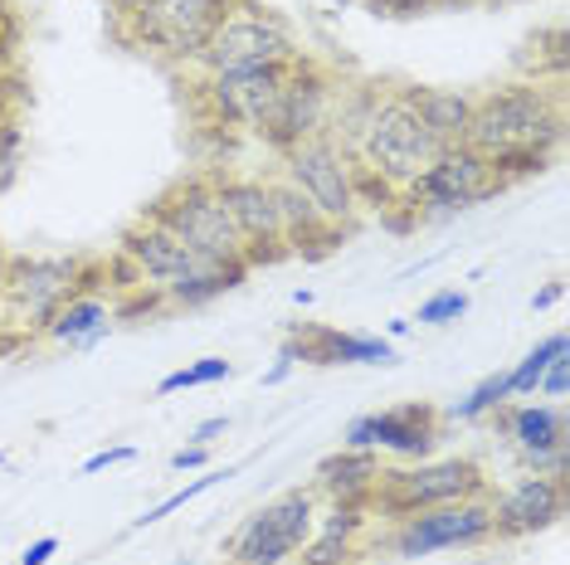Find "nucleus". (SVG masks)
I'll list each match as a JSON object with an SVG mask.
<instances>
[{"label": "nucleus", "mask_w": 570, "mask_h": 565, "mask_svg": "<svg viewBox=\"0 0 570 565\" xmlns=\"http://www.w3.org/2000/svg\"><path fill=\"white\" fill-rule=\"evenodd\" d=\"M566 88L512 79L473 98L463 147H473L512 186H522L531 176L551 171V161L566 147Z\"/></svg>", "instance_id": "f257e3e1"}, {"label": "nucleus", "mask_w": 570, "mask_h": 565, "mask_svg": "<svg viewBox=\"0 0 570 565\" xmlns=\"http://www.w3.org/2000/svg\"><path fill=\"white\" fill-rule=\"evenodd\" d=\"M118 259L132 268V278L141 288L161 293L166 307H205L225 293H235L244 278L254 274L249 264H229V259H210V254L190 249L180 235H171L161 220L141 215L122 229L118 239Z\"/></svg>", "instance_id": "f03ea898"}, {"label": "nucleus", "mask_w": 570, "mask_h": 565, "mask_svg": "<svg viewBox=\"0 0 570 565\" xmlns=\"http://www.w3.org/2000/svg\"><path fill=\"white\" fill-rule=\"evenodd\" d=\"M102 278H108V264L83 259V254H10L0 327H16L20 337H40L63 303L94 293Z\"/></svg>", "instance_id": "7ed1b4c3"}, {"label": "nucleus", "mask_w": 570, "mask_h": 565, "mask_svg": "<svg viewBox=\"0 0 570 565\" xmlns=\"http://www.w3.org/2000/svg\"><path fill=\"white\" fill-rule=\"evenodd\" d=\"M439 141L434 132L420 122V112H414V102L405 88H385L381 83V93H375L371 102V112L361 118V132L352 141V157L361 171H371V176H381L385 186H395V190H405L414 176L424 171L434 157H439Z\"/></svg>", "instance_id": "20e7f679"}, {"label": "nucleus", "mask_w": 570, "mask_h": 565, "mask_svg": "<svg viewBox=\"0 0 570 565\" xmlns=\"http://www.w3.org/2000/svg\"><path fill=\"white\" fill-rule=\"evenodd\" d=\"M112 6H118V34L132 49L161 63L196 69L205 40L229 16L235 0H112Z\"/></svg>", "instance_id": "39448f33"}, {"label": "nucleus", "mask_w": 570, "mask_h": 565, "mask_svg": "<svg viewBox=\"0 0 570 565\" xmlns=\"http://www.w3.org/2000/svg\"><path fill=\"white\" fill-rule=\"evenodd\" d=\"M469 497H492V483L478 458L453 454V458H420L410 468H381V483L371 493V517L405 522L414 512L469 503Z\"/></svg>", "instance_id": "423d86ee"}, {"label": "nucleus", "mask_w": 570, "mask_h": 565, "mask_svg": "<svg viewBox=\"0 0 570 565\" xmlns=\"http://www.w3.org/2000/svg\"><path fill=\"white\" fill-rule=\"evenodd\" d=\"M342 79H336L332 63H322L317 54H297L288 63V79H283V93L268 112V122L258 127V141L268 151H293L297 141H313V137H327L332 127V112L342 102Z\"/></svg>", "instance_id": "0eeeda50"}, {"label": "nucleus", "mask_w": 570, "mask_h": 565, "mask_svg": "<svg viewBox=\"0 0 570 565\" xmlns=\"http://www.w3.org/2000/svg\"><path fill=\"white\" fill-rule=\"evenodd\" d=\"M297 34L288 20L274 16L258 0H235L229 16L215 24V34L205 40L196 69L200 73H235V69H264V63H288L297 59Z\"/></svg>", "instance_id": "6e6552de"}, {"label": "nucleus", "mask_w": 570, "mask_h": 565, "mask_svg": "<svg viewBox=\"0 0 570 565\" xmlns=\"http://www.w3.org/2000/svg\"><path fill=\"white\" fill-rule=\"evenodd\" d=\"M512 190V181L498 171L488 157H478L473 147H444L439 157L424 166L414 181L400 190L414 215H459V210H478L492 205Z\"/></svg>", "instance_id": "1a4fd4ad"}, {"label": "nucleus", "mask_w": 570, "mask_h": 565, "mask_svg": "<svg viewBox=\"0 0 570 565\" xmlns=\"http://www.w3.org/2000/svg\"><path fill=\"white\" fill-rule=\"evenodd\" d=\"M151 220H161L171 235H180L190 249L210 254V259H229V264H244V244L229 225L225 205L215 196V181L210 171H196V176H180L171 190H161L157 200L147 205Z\"/></svg>", "instance_id": "9d476101"}, {"label": "nucleus", "mask_w": 570, "mask_h": 565, "mask_svg": "<svg viewBox=\"0 0 570 565\" xmlns=\"http://www.w3.org/2000/svg\"><path fill=\"white\" fill-rule=\"evenodd\" d=\"M313 526H317V493L313 487H288L274 503L258 507L254 517H244V526L225 546V561L229 565H283L303 551Z\"/></svg>", "instance_id": "9b49d317"}, {"label": "nucleus", "mask_w": 570, "mask_h": 565, "mask_svg": "<svg viewBox=\"0 0 570 565\" xmlns=\"http://www.w3.org/2000/svg\"><path fill=\"white\" fill-rule=\"evenodd\" d=\"M283 181L297 186L307 200L317 205L322 220H332L336 229H352L361 215L356 200V161L336 147L332 137L297 141L293 151H283Z\"/></svg>", "instance_id": "f8f14e48"}, {"label": "nucleus", "mask_w": 570, "mask_h": 565, "mask_svg": "<svg viewBox=\"0 0 570 565\" xmlns=\"http://www.w3.org/2000/svg\"><path fill=\"white\" fill-rule=\"evenodd\" d=\"M215 196L225 205L229 225L244 244V264H283L293 259L288 244H283V225H278V200H274V176H239V171H210Z\"/></svg>", "instance_id": "ddd939ff"}, {"label": "nucleus", "mask_w": 570, "mask_h": 565, "mask_svg": "<svg viewBox=\"0 0 570 565\" xmlns=\"http://www.w3.org/2000/svg\"><path fill=\"white\" fill-rule=\"evenodd\" d=\"M288 63H264V69H235V73H200L196 102L215 118V127H235V132L258 137V127L268 122V112H274V102L283 93Z\"/></svg>", "instance_id": "4468645a"}, {"label": "nucleus", "mask_w": 570, "mask_h": 565, "mask_svg": "<svg viewBox=\"0 0 570 565\" xmlns=\"http://www.w3.org/2000/svg\"><path fill=\"white\" fill-rule=\"evenodd\" d=\"M492 542V497H469V503H449L414 512V517L395 522L391 546L400 561H420L439 556V551H459V546H483Z\"/></svg>", "instance_id": "2eb2a0df"}, {"label": "nucleus", "mask_w": 570, "mask_h": 565, "mask_svg": "<svg viewBox=\"0 0 570 565\" xmlns=\"http://www.w3.org/2000/svg\"><path fill=\"white\" fill-rule=\"evenodd\" d=\"M346 448H371V454H391V458H434L439 444V409L434 405H395V409H375L346 424L342 434Z\"/></svg>", "instance_id": "dca6fc26"}, {"label": "nucleus", "mask_w": 570, "mask_h": 565, "mask_svg": "<svg viewBox=\"0 0 570 565\" xmlns=\"http://www.w3.org/2000/svg\"><path fill=\"white\" fill-rule=\"evenodd\" d=\"M570 512V483L541 478V473H527L512 487H502L492 497V536L502 542H522V536H541L551 532Z\"/></svg>", "instance_id": "f3484780"}, {"label": "nucleus", "mask_w": 570, "mask_h": 565, "mask_svg": "<svg viewBox=\"0 0 570 565\" xmlns=\"http://www.w3.org/2000/svg\"><path fill=\"white\" fill-rule=\"evenodd\" d=\"M297 366H395V346L385 337L366 331H342V327H297L293 337Z\"/></svg>", "instance_id": "a211bd4d"}, {"label": "nucleus", "mask_w": 570, "mask_h": 565, "mask_svg": "<svg viewBox=\"0 0 570 565\" xmlns=\"http://www.w3.org/2000/svg\"><path fill=\"white\" fill-rule=\"evenodd\" d=\"M381 454H371V448H336L327 454L322 464L313 468V493L317 503H346V507H371V493L375 483H381Z\"/></svg>", "instance_id": "6ab92c4d"}, {"label": "nucleus", "mask_w": 570, "mask_h": 565, "mask_svg": "<svg viewBox=\"0 0 570 565\" xmlns=\"http://www.w3.org/2000/svg\"><path fill=\"white\" fill-rule=\"evenodd\" d=\"M274 200H278V225H283V244H288V254H303V259H327L336 244H342L346 229H336L332 220H322L317 205L307 200L297 186L283 181V176H274Z\"/></svg>", "instance_id": "aec40b11"}, {"label": "nucleus", "mask_w": 570, "mask_h": 565, "mask_svg": "<svg viewBox=\"0 0 570 565\" xmlns=\"http://www.w3.org/2000/svg\"><path fill=\"white\" fill-rule=\"evenodd\" d=\"M502 424V434L512 439L517 458H537V454H551V448L570 444V415L566 405H551V400H537V405H502L498 415H492Z\"/></svg>", "instance_id": "412c9836"}, {"label": "nucleus", "mask_w": 570, "mask_h": 565, "mask_svg": "<svg viewBox=\"0 0 570 565\" xmlns=\"http://www.w3.org/2000/svg\"><path fill=\"white\" fill-rule=\"evenodd\" d=\"M371 526V507H346V503H327V512H317L313 536L297 551V565H352L356 561V542Z\"/></svg>", "instance_id": "4be33fe9"}, {"label": "nucleus", "mask_w": 570, "mask_h": 565, "mask_svg": "<svg viewBox=\"0 0 570 565\" xmlns=\"http://www.w3.org/2000/svg\"><path fill=\"white\" fill-rule=\"evenodd\" d=\"M405 93L439 147H459L473 118V93H463V88H434V83H405Z\"/></svg>", "instance_id": "5701e85b"}, {"label": "nucleus", "mask_w": 570, "mask_h": 565, "mask_svg": "<svg viewBox=\"0 0 570 565\" xmlns=\"http://www.w3.org/2000/svg\"><path fill=\"white\" fill-rule=\"evenodd\" d=\"M108 327H112V303L102 298V288H94V293H79V298L63 303L59 313L45 323L40 337L59 341V346H79V351H83V346H94V341L108 337Z\"/></svg>", "instance_id": "b1692460"}, {"label": "nucleus", "mask_w": 570, "mask_h": 565, "mask_svg": "<svg viewBox=\"0 0 570 565\" xmlns=\"http://www.w3.org/2000/svg\"><path fill=\"white\" fill-rule=\"evenodd\" d=\"M517 69H522L527 83L566 88V73H570V34H566V24H541L537 34H527L522 54H517Z\"/></svg>", "instance_id": "393cba45"}, {"label": "nucleus", "mask_w": 570, "mask_h": 565, "mask_svg": "<svg viewBox=\"0 0 570 565\" xmlns=\"http://www.w3.org/2000/svg\"><path fill=\"white\" fill-rule=\"evenodd\" d=\"M556 356H566V331H551V337H541L531 351L508 370V390H512V400H531L537 395V380H541V370H547Z\"/></svg>", "instance_id": "a878e982"}, {"label": "nucleus", "mask_w": 570, "mask_h": 565, "mask_svg": "<svg viewBox=\"0 0 570 565\" xmlns=\"http://www.w3.org/2000/svg\"><path fill=\"white\" fill-rule=\"evenodd\" d=\"M508 400H512V390H508V370H498V376H483V380H478L473 390L449 409V419H463V424L488 419V415H498V409L508 405Z\"/></svg>", "instance_id": "bb28decb"}, {"label": "nucleus", "mask_w": 570, "mask_h": 565, "mask_svg": "<svg viewBox=\"0 0 570 565\" xmlns=\"http://www.w3.org/2000/svg\"><path fill=\"white\" fill-rule=\"evenodd\" d=\"M229 376H235V366H229L225 356H200V361H190V366L171 370V376H161L157 395L166 400V395H180V390H200V385H219V380H229Z\"/></svg>", "instance_id": "cd10ccee"}, {"label": "nucleus", "mask_w": 570, "mask_h": 565, "mask_svg": "<svg viewBox=\"0 0 570 565\" xmlns=\"http://www.w3.org/2000/svg\"><path fill=\"white\" fill-rule=\"evenodd\" d=\"M235 473H239V468H210V473H205V478H196V483H186V487H180V493H171V497H166V503H157V507H147V512H141V517H132V526H127V532H147V526H157V522H166V517H171V512H180V507H186V503H196V497H200V493H210V487H215V483L235 478Z\"/></svg>", "instance_id": "c85d7f7f"}, {"label": "nucleus", "mask_w": 570, "mask_h": 565, "mask_svg": "<svg viewBox=\"0 0 570 565\" xmlns=\"http://www.w3.org/2000/svg\"><path fill=\"white\" fill-rule=\"evenodd\" d=\"M463 313H469V293H459V288H439L434 298H424V303H420V313H414L410 323H420V327H453Z\"/></svg>", "instance_id": "c756f323"}, {"label": "nucleus", "mask_w": 570, "mask_h": 565, "mask_svg": "<svg viewBox=\"0 0 570 565\" xmlns=\"http://www.w3.org/2000/svg\"><path fill=\"white\" fill-rule=\"evenodd\" d=\"M20 161H24V132L16 118H0V190L20 176Z\"/></svg>", "instance_id": "7c9ffc66"}, {"label": "nucleus", "mask_w": 570, "mask_h": 565, "mask_svg": "<svg viewBox=\"0 0 570 565\" xmlns=\"http://www.w3.org/2000/svg\"><path fill=\"white\" fill-rule=\"evenodd\" d=\"M566 380H570V361L566 356H556V361L541 370V380H537V400H566Z\"/></svg>", "instance_id": "2f4dec72"}, {"label": "nucleus", "mask_w": 570, "mask_h": 565, "mask_svg": "<svg viewBox=\"0 0 570 565\" xmlns=\"http://www.w3.org/2000/svg\"><path fill=\"white\" fill-rule=\"evenodd\" d=\"M20 49V10L16 0H0V63Z\"/></svg>", "instance_id": "473e14b6"}, {"label": "nucleus", "mask_w": 570, "mask_h": 565, "mask_svg": "<svg viewBox=\"0 0 570 565\" xmlns=\"http://www.w3.org/2000/svg\"><path fill=\"white\" fill-rule=\"evenodd\" d=\"M137 458V448L132 444H118V448H102V454H94L83 464V478H94V473H102V468H112V464H132Z\"/></svg>", "instance_id": "72a5a7b5"}, {"label": "nucleus", "mask_w": 570, "mask_h": 565, "mask_svg": "<svg viewBox=\"0 0 570 565\" xmlns=\"http://www.w3.org/2000/svg\"><path fill=\"white\" fill-rule=\"evenodd\" d=\"M293 366H297V356H293V346H288V341H283V346H278V361H274V366H268V370H264V376H258V385H264V390H274V385H283V380H288V376H293Z\"/></svg>", "instance_id": "f704fd0d"}, {"label": "nucleus", "mask_w": 570, "mask_h": 565, "mask_svg": "<svg viewBox=\"0 0 570 565\" xmlns=\"http://www.w3.org/2000/svg\"><path fill=\"white\" fill-rule=\"evenodd\" d=\"M375 16H424L434 10V0H366Z\"/></svg>", "instance_id": "c9c22d12"}, {"label": "nucleus", "mask_w": 570, "mask_h": 565, "mask_svg": "<svg viewBox=\"0 0 570 565\" xmlns=\"http://www.w3.org/2000/svg\"><path fill=\"white\" fill-rule=\"evenodd\" d=\"M59 556V536H40V542H30L20 551V561L16 565H49Z\"/></svg>", "instance_id": "e433bc0d"}, {"label": "nucleus", "mask_w": 570, "mask_h": 565, "mask_svg": "<svg viewBox=\"0 0 570 565\" xmlns=\"http://www.w3.org/2000/svg\"><path fill=\"white\" fill-rule=\"evenodd\" d=\"M205 458H210V448H205V444H186V448H176V454H171V468L190 473V468H205Z\"/></svg>", "instance_id": "4c0bfd02"}, {"label": "nucleus", "mask_w": 570, "mask_h": 565, "mask_svg": "<svg viewBox=\"0 0 570 565\" xmlns=\"http://www.w3.org/2000/svg\"><path fill=\"white\" fill-rule=\"evenodd\" d=\"M225 429H229V415H210V419H200L196 429H190V444H205V448H210Z\"/></svg>", "instance_id": "58836bf2"}, {"label": "nucleus", "mask_w": 570, "mask_h": 565, "mask_svg": "<svg viewBox=\"0 0 570 565\" xmlns=\"http://www.w3.org/2000/svg\"><path fill=\"white\" fill-rule=\"evenodd\" d=\"M561 298H566V282L556 278V282H547V288L537 293V298H531V313H547V307H551V303H561Z\"/></svg>", "instance_id": "ea45409f"}, {"label": "nucleus", "mask_w": 570, "mask_h": 565, "mask_svg": "<svg viewBox=\"0 0 570 565\" xmlns=\"http://www.w3.org/2000/svg\"><path fill=\"white\" fill-rule=\"evenodd\" d=\"M488 10V6H512V0H434V10Z\"/></svg>", "instance_id": "a19ab883"}, {"label": "nucleus", "mask_w": 570, "mask_h": 565, "mask_svg": "<svg viewBox=\"0 0 570 565\" xmlns=\"http://www.w3.org/2000/svg\"><path fill=\"white\" fill-rule=\"evenodd\" d=\"M6 264H10V249L0 244V293H6Z\"/></svg>", "instance_id": "79ce46f5"}, {"label": "nucleus", "mask_w": 570, "mask_h": 565, "mask_svg": "<svg viewBox=\"0 0 570 565\" xmlns=\"http://www.w3.org/2000/svg\"><path fill=\"white\" fill-rule=\"evenodd\" d=\"M176 565H200V561H176Z\"/></svg>", "instance_id": "37998d69"}, {"label": "nucleus", "mask_w": 570, "mask_h": 565, "mask_svg": "<svg viewBox=\"0 0 570 565\" xmlns=\"http://www.w3.org/2000/svg\"><path fill=\"white\" fill-rule=\"evenodd\" d=\"M0 464H6V448H0Z\"/></svg>", "instance_id": "c03bdc74"}, {"label": "nucleus", "mask_w": 570, "mask_h": 565, "mask_svg": "<svg viewBox=\"0 0 570 565\" xmlns=\"http://www.w3.org/2000/svg\"><path fill=\"white\" fill-rule=\"evenodd\" d=\"M35 6H45V0H35Z\"/></svg>", "instance_id": "a18cd8bd"}]
</instances>
